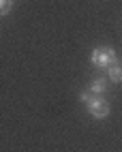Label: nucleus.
Returning <instances> with one entry per match:
<instances>
[{
  "label": "nucleus",
  "mask_w": 122,
  "mask_h": 152,
  "mask_svg": "<svg viewBox=\"0 0 122 152\" xmlns=\"http://www.w3.org/2000/svg\"><path fill=\"white\" fill-rule=\"evenodd\" d=\"M105 90H107V79H105V77H99V79H94V82L90 84V92H92L94 96L103 94Z\"/></svg>",
  "instance_id": "nucleus-4"
},
{
  "label": "nucleus",
  "mask_w": 122,
  "mask_h": 152,
  "mask_svg": "<svg viewBox=\"0 0 122 152\" xmlns=\"http://www.w3.org/2000/svg\"><path fill=\"white\" fill-rule=\"evenodd\" d=\"M13 9V0H0V15H9Z\"/></svg>",
  "instance_id": "nucleus-5"
},
{
  "label": "nucleus",
  "mask_w": 122,
  "mask_h": 152,
  "mask_svg": "<svg viewBox=\"0 0 122 152\" xmlns=\"http://www.w3.org/2000/svg\"><path fill=\"white\" fill-rule=\"evenodd\" d=\"M90 60H92V64L96 69H107L109 64L118 62V54L111 47H96V49H92V54H90Z\"/></svg>",
  "instance_id": "nucleus-1"
},
{
  "label": "nucleus",
  "mask_w": 122,
  "mask_h": 152,
  "mask_svg": "<svg viewBox=\"0 0 122 152\" xmlns=\"http://www.w3.org/2000/svg\"><path fill=\"white\" fill-rule=\"evenodd\" d=\"M86 107H88V111H90V116L92 118H96V120H103V118H107L109 116V103L105 99H101V96H90V101L86 103Z\"/></svg>",
  "instance_id": "nucleus-2"
},
{
  "label": "nucleus",
  "mask_w": 122,
  "mask_h": 152,
  "mask_svg": "<svg viewBox=\"0 0 122 152\" xmlns=\"http://www.w3.org/2000/svg\"><path fill=\"white\" fill-rule=\"evenodd\" d=\"M107 77H109V82H114V84H122V64H109L107 66Z\"/></svg>",
  "instance_id": "nucleus-3"
},
{
  "label": "nucleus",
  "mask_w": 122,
  "mask_h": 152,
  "mask_svg": "<svg viewBox=\"0 0 122 152\" xmlns=\"http://www.w3.org/2000/svg\"><path fill=\"white\" fill-rule=\"evenodd\" d=\"M90 96H92V92H90V90H81V92H79V101H81V103H88Z\"/></svg>",
  "instance_id": "nucleus-6"
}]
</instances>
